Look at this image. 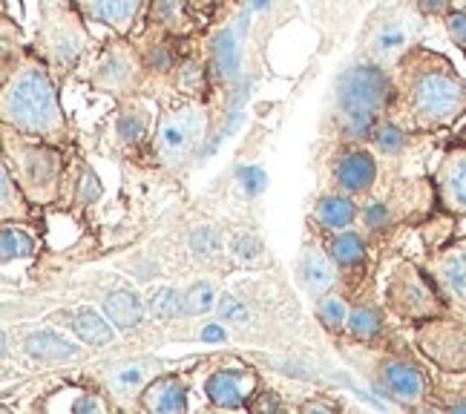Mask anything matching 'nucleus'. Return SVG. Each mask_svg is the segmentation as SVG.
<instances>
[{"instance_id": "obj_43", "label": "nucleus", "mask_w": 466, "mask_h": 414, "mask_svg": "<svg viewBox=\"0 0 466 414\" xmlns=\"http://www.w3.org/2000/svg\"><path fill=\"white\" fill-rule=\"evenodd\" d=\"M363 222L371 230H383L389 225V207L386 205H369L366 213H363Z\"/></svg>"}, {"instance_id": "obj_5", "label": "nucleus", "mask_w": 466, "mask_h": 414, "mask_svg": "<svg viewBox=\"0 0 466 414\" xmlns=\"http://www.w3.org/2000/svg\"><path fill=\"white\" fill-rule=\"evenodd\" d=\"M84 21L86 17L81 15L78 6H44L35 52L46 61L49 69H73L84 58V52L93 44L84 29Z\"/></svg>"}, {"instance_id": "obj_2", "label": "nucleus", "mask_w": 466, "mask_h": 414, "mask_svg": "<svg viewBox=\"0 0 466 414\" xmlns=\"http://www.w3.org/2000/svg\"><path fill=\"white\" fill-rule=\"evenodd\" d=\"M4 127L49 144L66 141V118L49 78V66L38 52H21L15 64L6 61L4 96H0Z\"/></svg>"}, {"instance_id": "obj_26", "label": "nucleus", "mask_w": 466, "mask_h": 414, "mask_svg": "<svg viewBox=\"0 0 466 414\" xmlns=\"http://www.w3.org/2000/svg\"><path fill=\"white\" fill-rule=\"evenodd\" d=\"M29 196L24 193V187L17 185V178H12V167L4 165V222H26L32 219L29 205H26Z\"/></svg>"}, {"instance_id": "obj_9", "label": "nucleus", "mask_w": 466, "mask_h": 414, "mask_svg": "<svg viewBox=\"0 0 466 414\" xmlns=\"http://www.w3.org/2000/svg\"><path fill=\"white\" fill-rule=\"evenodd\" d=\"M426 274L432 277L450 311L466 314V239L435 250L426 259Z\"/></svg>"}, {"instance_id": "obj_6", "label": "nucleus", "mask_w": 466, "mask_h": 414, "mask_svg": "<svg viewBox=\"0 0 466 414\" xmlns=\"http://www.w3.org/2000/svg\"><path fill=\"white\" fill-rule=\"evenodd\" d=\"M386 305L409 322H426L450 311V305L443 302L432 277L420 271L415 262H398V268L389 274Z\"/></svg>"}, {"instance_id": "obj_15", "label": "nucleus", "mask_w": 466, "mask_h": 414, "mask_svg": "<svg viewBox=\"0 0 466 414\" xmlns=\"http://www.w3.org/2000/svg\"><path fill=\"white\" fill-rule=\"evenodd\" d=\"M136 76H138V69H136L133 52H127L118 44L110 52H104L101 61L96 64L93 86L106 89V93H124V89H133Z\"/></svg>"}, {"instance_id": "obj_37", "label": "nucleus", "mask_w": 466, "mask_h": 414, "mask_svg": "<svg viewBox=\"0 0 466 414\" xmlns=\"http://www.w3.org/2000/svg\"><path fill=\"white\" fill-rule=\"evenodd\" d=\"M101 193H104L101 178L96 176V170H93V167L84 165V167H81V173H78V182H76V205H78V207L93 205V202H98V199H101Z\"/></svg>"}, {"instance_id": "obj_42", "label": "nucleus", "mask_w": 466, "mask_h": 414, "mask_svg": "<svg viewBox=\"0 0 466 414\" xmlns=\"http://www.w3.org/2000/svg\"><path fill=\"white\" fill-rule=\"evenodd\" d=\"M423 17H446L452 12V0H415Z\"/></svg>"}, {"instance_id": "obj_11", "label": "nucleus", "mask_w": 466, "mask_h": 414, "mask_svg": "<svg viewBox=\"0 0 466 414\" xmlns=\"http://www.w3.org/2000/svg\"><path fill=\"white\" fill-rule=\"evenodd\" d=\"M420 29L418 17H398L378 26L369 38V58L380 66H394L406 52L415 46V32Z\"/></svg>"}, {"instance_id": "obj_14", "label": "nucleus", "mask_w": 466, "mask_h": 414, "mask_svg": "<svg viewBox=\"0 0 466 414\" xmlns=\"http://www.w3.org/2000/svg\"><path fill=\"white\" fill-rule=\"evenodd\" d=\"M145 4L147 0H76V6L86 21L104 24L118 35H127L133 29Z\"/></svg>"}, {"instance_id": "obj_41", "label": "nucleus", "mask_w": 466, "mask_h": 414, "mask_svg": "<svg viewBox=\"0 0 466 414\" xmlns=\"http://www.w3.org/2000/svg\"><path fill=\"white\" fill-rule=\"evenodd\" d=\"M66 411H76V414H86V411H104L106 400H101L96 391H76V400L64 406Z\"/></svg>"}, {"instance_id": "obj_17", "label": "nucleus", "mask_w": 466, "mask_h": 414, "mask_svg": "<svg viewBox=\"0 0 466 414\" xmlns=\"http://www.w3.org/2000/svg\"><path fill=\"white\" fill-rule=\"evenodd\" d=\"M297 274H299V282L302 288L314 297H326L331 294V288L337 282V271H334V259L326 257L317 245H309L302 247V257H299V265H297Z\"/></svg>"}, {"instance_id": "obj_35", "label": "nucleus", "mask_w": 466, "mask_h": 414, "mask_svg": "<svg viewBox=\"0 0 466 414\" xmlns=\"http://www.w3.org/2000/svg\"><path fill=\"white\" fill-rule=\"evenodd\" d=\"M230 254L242 265H257L265 257V247L254 233H237V237L230 239Z\"/></svg>"}, {"instance_id": "obj_45", "label": "nucleus", "mask_w": 466, "mask_h": 414, "mask_svg": "<svg viewBox=\"0 0 466 414\" xmlns=\"http://www.w3.org/2000/svg\"><path fill=\"white\" fill-rule=\"evenodd\" d=\"M446 409H450V411H466V398L450 400V403H446Z\"/></svg>"}, {"instance_id": "obj_46", "label": "nucleus", "mask_w": 466, "mask_h": 414, "mask_svg": "<svg viewBox=\"0 0 466 414\" xmlns=\"http://www.w3.org/2000/svg\"><path fill=\"white\" fill-rule=\"evenodd\" d=\"M205 339H225V331H219V328H208V331H205Z\"/></svg>"}, {"instance_id": "obj_22", "label": "nucleus", "mask_w": 466, "mask_h": 414, "mask_svg": "<svg viewBox=\"0 0 466 414\" xmlns=\"http://www.w3.org/2000/svg\"><path fill=\"white\" fill-rule=\"evenodd\" d=\"M66 326L76 331V337L81 339V343L93 346V348L110 346L113 337H116V331H113L116 326L106 317H101L96 308H76Z\"/></svg>"}, {"instance_id": "obj_40", "label": "nucleus", "mask_w": 466, "mask_h": 414, "mask_svg": "<svg viewBox=\"0 0 466 414\" xmlns=\"http://www.w3.org/2000/svg\"><path fill=\"white\" fill-rule=\"evenodd\" d=\"M443 21H446V32H450L452 44L466 52V9H452Z\"/></svg>"}, {"instance_id": "obj_20", "label": "nucleus", "mask_w": 466, "mask_h": 414, "mask_svg": "<svg viewBox=\"0 0 466 414\" xmlns=\"http://www.w3.org/2000/svg\"><path fill=\"white\" fill-rule=\"evenodd\" d=\"M104 317L113 322L118 331H130L136 326H141V319L147 314V302H141L136 291L130 288H118V291H110L101 299Z\"/></svg>"}, {"instance_id": "obj_36", "label": "nucleus", "mask_w": 466, "mask_h": 414, "mask_svg": "<svg viewBox=\"0 0 466 414\" xmlns=\"http://www.w3.org/2000/svg\"><path fill=\"white\" fill-rule=\"evenodd\" d=\"M190 250H193V257L196 259H213L222 250V237L213 227H196L190 233Z\"/></svg>"}, {"instance_id": "obj_24", "label": "nucleus", "mask_w": 466, "mask_h": 414, "mask_svg": "<svg viewBox=\"0 0 466 414\" xmlns=\"http://www.w3.org/2000/svg\"><path fill=\"white\" fill-rule=\"evenodd\" d=\"M314 216L326 230H346L357 219V207L351 199H346V196L329 193L314 205Z\"/></svg>"}, {"instance_id": "obj_19", "label": "nucleus", "mask_w": 466, "mask_h": 414, "mask_svg": "<svg viewBox=\"0 0 466 414\" xmlns=\"http://www.w3.org/2000/svg\"><path fill=\"white\" fill-rule=\"evenodd\" d=\"M156 377H158L156 359H136V363H124V366H116L113 371H106L104 383L116 398H130V394L145 391Z\"/></svg>"}, {"instance_id": "obj_34", "label": "nucleus", "mask_w": 466, "mask_h": 414, "mask_svg": "<svg viewBox=\"0 0 466 414\" xmlns=\"http://www.w3.org/2000/svg\"><path fill=\"white\" fill-rule=\"evenodd\" d=\"M217 291L210 288V282H196L187 288V294H185V314L187 317H202L208 311L217 308Z\"/></svg>"}, {"instance_id": "obj_31", "label": "nucleus", "mask_w": 466, "mask_h": 414, "mask_svg": "<svg viewBox=\"0 0 466 414\" xmlns=\"http://www.w3.org/2000/svg\"><path fill=\"white\" fill-rule=\"evenodd\" d=\"M371 141H374V147H378L383 156H398V153L406 150L409 133L400 127L398 121H380L378 130L371 133Z\"/></svg>"}, {"instance_id": "obj_13", "label": "nucleus", "mask_w": 466, "mask_h": 414, "mask_svg": "<svg viewBox=\"0 0 466 414\" xmlns=\"http://www.w3.org/2000/svg\"><path fill=\"white\" fill-rule=\"evenodd\" d=\"M257 386L254 371L248 369H219L208 374L205 380V398L217 409H248V398Z\"/></svg>"}, {"instance_id": "obj_3", "label": "nucleus", "mask_w": 466, "mask_h": 414, "mask_svg": "<svg viewBox=\"0 0 466 414\" xmlns=\"http://www.w3.org/2000/svg\"><path fill=\"white\" fill-rule=\"evenodd\" d=\"M394 78L380 64H354L337 78V106L349 138H371L391 106Z\"/></svg>"}, {"instance_id": "obj_44", "label": "nucleus", "mask_w": 466, "mask_h": 414, "mask_svg": "<svg viewBox=\"0 0 466 414\" xmlns=\"http://www.w3.org/2000/svg\"><path fill=\"white\" fill-rule=\"evenodd\" d=\"M282 403L277 400V394L274 391H259V398L257 400H248V409L250 411H277Z\"/></svg>"}, {"instance_id": "obj_1", "label": "nucleus", "mask_w": 466, "mask_h": 414, "mask_svg": "<svg viewBox=\"0 0 466 414\" xmlns=\"http://www.w3.org/2000/svg\"><path fill=\"white\" fill-rule=\"evenodd\" d=\"M403 124L415 133H435L466 116V84L455 64L426 46H411L394 64V98Z\"/></svg>"}, {"instance_id": "obj_29", "label": "nucleus", "mask_w": 466, "mask_h": 414, "mask_svg": "<svg viewBox=\"0 0 466 414\" xmlns=\"http://www.w3.org/2000/svg\"><path fill=\"white\" fill-rule=\"evenodd\" d=\"M346 331L354 337V339H360V343H371V339H378L380 331H383V319L380 314L374 311V308H354L349 311V319H346Z\"/></svg>"}, {"instance_id": "obj_21", "label": "nucleus", "mask_w": 466, "mask_h": 414, "mask_svg": "<svg viewBox=\"0 0 466 414\" xmlns=\"http://www.w3.org/2000/svg\"><path fill=\"white\" fill-rule=\"evenodd\" d=\"M210 72L219 84H230L239 76V35L230 26H225L217 38H213Z\"/></svg>"}, {"instance_id": "obj_12", "label": "nucleus", "mask_w": 466, "mask_h": 414, "mask_svg": "<svg viewBox=\"0 0 466 414\" xmlns=\"http://www.w3.org/2000/svg\"><path fill=\"white\" fill-rule=\"evenodd\" d=\"M435 193H438V205L466 219V147L450 150L435 170Z\"/></svg>"}, {"instance_id": "obj_28", "label": "nucleus", "mask_w": 466, "mask_h": 414, "mask_svg": "<svg viewBox=\"0 0 466 414\" xmlns=\"http://www.w3.org/2000/svg\"><path fill=\"white\" fill-rule=\"evenodd\" d=\"M116 133L124 144H141L150 133V118L145 106H130V110H121L116 121Z\"/></svg>"}, {"instance_id": "obj_25", "label": "nucleus", "mask_w": 466, "mask_h": 414, "mask_svg": "<svg viewBox=\"0 0 466 414\" xmlns=\"http://www.w3.org/2000/svg\"><path fill=\"white\" fill-rule=\"evenodd\" d=\"M329 257L339 268H354L366 259V242L360 239V233H354V230L334 233L329 242Z\"/></svg>"}, {"instance_id": "obj_8", "label": "nucleus", "mask_w": 466, "mask_h": 414, "mask_svg": "<svg viewBox=\"0 0 466 414\" xmlns=\"http://www.w3.org/2000/svg\"><path fill=\"white\" fill-rule=\"evenodd\" d=\"M420 351L443 371H466V326L458 319L435 317L418 328Z\"/></svg>"}, {"instance_id": "obj_10", "label": "nucleus", "mask_w": 466, "mask_h": 414, "mask_svg": "<svg viewBox=\"0 0 466 414\" xmlns=\"http://www.w3.org/2000/svg\"><path fill=\"white\" fill-rule=\"evenodd\" d=\"M371 377H374V389L398 406L415 409L426 400V394H429L420 369L406 363V359H398V357H378Z\"/></svg>"}, {"instance_id": "obj_27", "label": "nucleus", "mask_w": 466, "mask_h": 414, "mask_svg": "<svg viewBox=\"0 0 466 414\" xmlns=\"http://www.w3.org/2000/svg\"><path fill=\"white\" fill-rule=\"evenodd\" d=\"M147 314L156 319H176L185 314V294H178L170 285H158L147 294Z\"/></svg>"}, {"instance_id": "obj_33", "label": "nucleus", "mask_w": 466, "mask_h": 414, "mask_svg": "<svg viewBox=\"0 0 466 414\" xmlns=\"http://www.w3.org/2000/svg\"><path fill=\"white\" fill-rule=\"evenodd\" d=\"M153 17L170 32L187 29V0H156Z\"/></svg>"}, {"instance_id": "obj_7", "label": "nucleus", "mask_w": 466, "mask_h": 414, "mask_svg": "<svg viewBox=\"0 0 466 414\" xmlns=\"http://www.w3.org/2000/svg\"><path fill=\"white\" fill-rule=\"evenodd\" d=\"M208 136V110L196 101H185L178 106L165 110L158 118V127L153 136V153L165 165H178L185 161Z\"/></svg>"}, {"instance_id": "obj_23", "label": "nucleus", "mask_w": 466, "mask_h": 414, "mask_svg": "<svg viewBox=\"0 0 466 414\" xmlns=\"http://www.w3.org/2000/svg\"><path fill=\"white\" fill-rule=\"evenodd\" d=\"M26 354L35 359H46V363H58V359H76L81 354V348L76 343H69L66 337L56 334V331H32L26 337Z\"/></svg>"}, {"instance_id": "obj_16", "label": "nucleus", "mask_w": 466, "mask_h": 414, "mask_svg": "<svg viewBox=\"0 0 466 414\" xmlns=\"http://www.w3.org/2000/svg\"><path fill=\"white\" fill-rule=\"evenodd\" d=\"M141 406L158 414H182L187 411V383L182 374H158L141 391Z\"/></svg>"}, {"instance_id": "obj_48", "label": "nucleus", "mask_w": 466, "mask_h": 414, "mask_svg": "<svg viewBox=\"0 0 466 414\" xmlns=\"http://www.w3.org/2000/svg\"><path fill=\"white\" fill-rule=\"evenodd\" d=\"M463 4H466V0H463Z\"/></svg>"}, {"instance_id": "obj_47", "label": "nucleus", "mask_w": 466, "mask_h": 414, "mask_svg": "<svg viewBox=\"0 0 466 414\" xmlns=\"http://www.w3.org/2000/svg\"><path fill=\"white\" fill-rule=\"evenodd\" d=\"M265 6V0H254V4H250V9H262Z\"/></svg>"}, {"instance_id": "obj_18", "label": "nucleus", "mask_w": 466, "mask_h": 414, "mask_svg": "<svg viewBox=\"0 0 466 414\" xmlns=\"http://www.w3.org/2000/svg\"><path fill=\"white\" fill-rule=\"evenodd\" d=\"M378 178V161L369 150H349L337 161V185L346 193H369Z\"/></svg>"}, {"instance_id": "obj_4", "label": "nucleus", "mask_w": 466, "mask_h": 414, "mask_svg": "<svg viewBox=\"0 0 466 414\" xmlns=\"http://www.w3.org/2000/svg\"><path fill=\"white\" fill-rule=\"evenodd\" d=\"M6 165L15 170L17 185L24 187L29 202L35 205H52L61 196V178H64V158L56 150V144L32 136H9L4 138Z\"/></svg>"}, {"instance_id": "obj_30", "label": "nucleus", "mask_w": 466, "mask_h": 414, "mask_svg": "<svg viewBox=\"0 0 466 414\" xmlns=\"http://www.w3.org/2000/svg\"><path fill=\"white\" fill-rule=\"evenodd\" d=\"M0 250H4V265H9L12 259H26L35 257V242L26 230L12 227L9 222L4 225V233H0Z\"/></svg>"}, {"instance_id": "obj_39", "label": "nucleus", "mask_w": 466, "mask_h": 414, "mask_svg": "<svg viewBox=\"0 0 466 414\" xmlns=\"http://www.w3.org/2000/svg\"><path fill=\"white\" fill-rule=\"evenodd\" d=\"M217 308H219V317L225 322H237V326H242V322H248V308L245 305L233 297V294H222L219 302H217Z\"/></svg>"}, {"instance_id": "obj_32", "label": "nucleus", "mask_w": 466, "mask_h": 414, "mask_svg": "<svg viewBox=\"0 0 466 414\" xmlns=\"http://www.w3.org/2000/svg\"><path fill=\"white\" fill-rule=\"evenodd\" d=\"M317 317H319V322L329 331H343L346 328V319H349V305H346L343 297L326 294V297L317 299Z\"/></svg>"}, {"instance_id": "obj_38", "label": "nucleus", "mask_w": 466, "mask_h": 414, "mask_svg": "<svg viewBox=\"0 0 466 414\" xmlns=\"http://www.w3.org/2000/svg\"><path fill=\"white\" fill-rule=\"evenodd\" d=\"M237 185H239V190L248 196V199H254V196H259L268 187V176H265L262 167L248 165V167L237 170Z\"/></svg>"}]
</instances>
